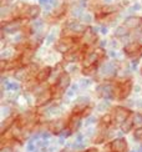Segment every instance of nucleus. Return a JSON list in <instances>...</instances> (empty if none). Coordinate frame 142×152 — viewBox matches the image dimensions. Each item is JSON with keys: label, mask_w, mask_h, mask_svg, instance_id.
<instances>
[{"label": "nucleus", "mask_w": 142, "mask_h": 152, "mask_svg": "<svg viewBox=\"0 0 142 152\" xmlns=\"http://www.w3.org/2000/svg\"><path fill=\"white\" fill-rule=\"evenodd\" d=\"M116 87L117 84H115L112 81H104L101 84L96 85L95 94L99 99H105V100H116Z\"/></svg>", "instance_id": "1"}, {"label": "nucleus", "mask_w": 142, "mask_h": 152, "mask_svg": "<svg viewBox=\"0 0 142 152\" xmlns=\"http://www.w3.org/2000/svg\"><path fill=\"white\" fill-rule=\"evenodd\" d=\"M119 70H120V66L115 61H105L100 64L97 76L104 81H111L117 76Z\"/></svg>", "instance_id": "2"}, {"label": "nucleus", "mask_w": 142, "mask_h": 152, "mask_svg": "<svg viewBox=\"0 0 142 152\" xmlns=\"http://www.w3.org/2000/svg\"><path fill=\"white\" fill-rule=\"evenodd\" d=\"M133 82L130 77H126L125 80L120 81L116 87V100L117 101H125L130 97V95L133 91Z\"/></svg>", "instance_id": "3"}, {"label": "nucleus", "mask_w": 142, "mask_h": 152, "mask_svg": "<svg viewBox=\"0 0 142 152\" xmlns=\"http://www.w3.org/2000/svg\"><path fill=\"white\" fill-rule=\"evenodd\" d=\"M132 113L133 112L126 106H115V107H112L111 115H112V118H113L115 126L120 127V126L124 124L126 120L132 115Z\"/></svg>", "instance_id": "4"}, {"label": "nucleus", "mask_w": 142, "mask_h": 152, "mask_svg": "<svg viewBox=\"0 0 142 152\" xmlns=\"http://www.w3.org/2000/svg\"><path fill=\"white\" fill-rule=\"evenodd\" d=\"M69 125V118L65 117H56V118H51L50 121L46 124V129L55 136H59L64 130L67 129Z\"/></svg>", "instance_id": "5"}, {"label": "nucleus", "mask_w": 142, "mask_h": 152, "mask_svg": "<svg viewBox=\"0 0 142 152\" xmlns=\"http://www.w3.org/2000/svg\"><path fill=\"white\" fill-rule=\"evenodd\" d=\"M54 99H55V96H54V87L50 85L48 88H45L42 92L39 94L37 96H35L34 107H36V109L45 107V106H48L49 104H51V101H53Z\"/></svg>", "instance_id": "6"}, {"label": "nucleus", "mask_w": 142, "mask_h": 152, "mask_svg": "<svg viewBox=\"0 0 142 152\" xmlns=\"http://www.w3.org/2000/svg\"><path fill=\"white\" fill-rule=\"evenodd\" d=\"M64 112V107L60 105V104H50L45 107H41L40 110H39V113H40V116L45 117V118H54V117H57L59 115Z\"/></svg>", "instance_id": "7"}, {"label": "nucleus", "mask_w": 142, "mask_h": 152, "mask_svg": "<svg viewBox=\"0 0 142 152\" xmlns=\"http://www.w3.org/2000/svg\"><path fill=\"white\" fill-rule=\"evenodd\" d=\"M106 150H108L110 152H127L128 143L124 136H119V137H115L110 142H107Z\"/></svg>", "instance_id": "8"}, {"label": "nucleus", "mask_w": 142, "mask_h": 152, "mask_svg": "<svg viewBox=\"0 0 142 152\" xmlns=\"http://www.w3.org/2000/svg\"><path fill=\"white\" fill-rule=\"evenodd\" d=\"M102 56H104V50H102L101 48L92 50V51H87L85 54V56H83V59H82V67L99 64V61H100V59L102 58Z\"/></svg>", "instance_id": "9"}, {"label": "nucleus", "mask_w": 142, "mask_h": 152, "mask_svg": "<svg viewBox=\"0 0 142 152\" xmlns=\"http://www.w3.org/2000/svg\"><path fill=\"white\" fill-rule=\"evenodd\" d=\"M74 44H75V40L72 36H64L56 42L55 49H56V51H59L61 54H66L70 50L74 49Z\"/></svg>", "instance_id": "10"}, {"label": "nucleus", "mask_w": 142, "mask_h": 152, "mask_svg": "<svg viewBox=\"0 0 142 152\" xmlns=\"http://www.w3.org/2000/svg\"><path fill=\"white\" fill-rule=\"evenodd\" d=\"M82 117L80 115H72V113H70V117H69V125H67V129L75 134V132H79L80 129L82 127L83 125V121H82Z\"/></svg>", "instance_id": "11"}, {"label": "nucleus", "mask_w": 142, "mask_h": 152, "mask_svg": "<svg viewBox=\"0 0 142 152\" xmlns=\"http://www.w3.org/2000/svg\"><path fill=\"white\" fill-rule=\"evenodd\" d=\"M53 70H54V69L51 66H44V67H41L40 70H39L35 80L39 82V84H45L46 81L50 80V76H51V74H53Z\"/></svg>", "instance_id": "12"}, {"label": "nucleus", "mask_w": 142, "mask_h": 152, "mask_svg": "<svg viewBox=\"0 0 142 152\" xmlns=\"http://www.w3.org/2000/svg\"><path fill=\"white\" fill-rule=\"evenodd\" d=\"M56 87H59L60 90H62L64 92H65L67 88L71 86V74H69L67 71H64L60 76L59 81L56 82V85H54Z\"/></svg>", "instance_id": "13"}, {"label": "nucleus", "mask_w": 142, "mask_h": 152, "mask_svg": "<svg viewBox=\"0 0 142 152\" xmlns=\"http://www.w3.org/2000/svg\"><path fill=\"white\" fill-rule=\"evenodd\" d=\"M96 41H97V34L91 28H87L85 33L82 34V42L87 46H91L94 44H96Z\"/></svg>", "instance_id": "14"}, {"label": "nucleus", "mask_w": 142, "mask_h": 152, "mask_svg": "<svg viewBox=\"0 0 142 152\" xmlns=\"http://www.w3.org/2000/svg\"><path fill=\"white\" fill-rule=\"evenodd\" d=\"M124 51L130 58H136L138 55L141 56V45L138 42H130L124 48Z\"/></svg>", "instance_id": "15"}, {"label": "nucleus", "mask_w": 142, "mask_h": 152, "mask_svg": "<svg viewBox=\"0 0 142 152\" xmlns=\"http://www.w3.org/2000/svg\"><path fill=\"white\" fill-rule=\"evenodd\" d=\"M125 26H127L130 30H135V29H138L140 31H142V18L138 16H130L127 18L125 23H124Z\"/></svg>", "instance_id": "16"}, {"label": "nucleus", "mask_w": 142, "mask_h": 152, "mask_svg": "<svg viewBox=\"0 0 142 152\" xmlns=\"http://www.w3.org/2000/svg\"><path fill=\"white\" fill-rule=\"evenodd\" d=\"M3 88L8 92H19L23 88V85L19 84V81H10L3 79Z\"/></svg>", "instance_id": "17"}, {"label": "nucleus", "mask_w": 142, "mask_h": 152, "mask_svg": "<svg viewBox=\"0 0 142 152\" xmlns=\"http://www.w3.org/2000/svg\"><path fill=\"white\" fill-rule=\"evenodd\" d=\"M39 15H40V6H37V5H28L26 6L24 18L33 20V19H36Z\"/></svg>", "instance_id": "18"}, {"label": "nucleus", "mask_w": 142, "mask_h": 152, "mask_svg": "<svg viewBox=\"0 0 142 152\" xmlns=\"http://www.w3.org/2000/svg\"><path fill=\"white\" fill-rule=\"evenodd\" d=\"M99 66H100V64H95L91 66L82 67L81 74L83 76H86V77H95V76H97V74H99Z\"/></svg>", "instance_id": "19"}, {"label": "nucleus", "mask_w": 142, "mask_h": 152, "mask_svg": "<svg viewBox=\"0 0 142 152\" xmlns=\"http://www.w3.org/2000/svg\"><path fill=\"white\" fill-rule=\"evenodd\" d=\"M67 28H69V30H70V34H71V33H75V34H83V33H85V30L87 29L85 25H82V24H80V23H76V21H71V23H69Z\"/></svg>", "instance_id": "20"}, {"label": "nucleus", "mask_w": 142, "mask_h": 152, "mask_svg": "<svg viewBox=\"0 0 142 152\" xmlns=\"http://www.w3.org/2000/svg\"><path fill=\"white\" fill-rule=\"evenodd\" d=\"M16 120H18V115H14V113H12L11 116H9V117L4 118L1 121V132L8 131L11 126L16 122Z\"/></svg>", "instance_id": "21"}, {"label": "nucleus", "mask_w": 142, "mask_h": 152, "mask_svg": "<svg viewBox=\"0 0 142 152\" xmlns=\"http://www.w3.org/2000/svg\"><path fill=\"white\" fill-rule=\"evenodd\" d=\"M120 130L122 131V134H130L132 130H135V124H133V118H132V115L128 117L126 121L120 126Z\"/></svg>", "instance_id": "22"}, {"label": "nucleus", "mask_w": 142, "mask_h": 152, "mask_svg": "<svg viewBox=\"0 0 142 152\" xmlns=\"http://www.w3.org/2000/svg\"><path fill=\"white\" fill-rule=\"evenodd\" d=\"M110 109H111V101H110V100L102 99L100 102L96 105V111H97V112H101V113H106Z\"/></svg>", "instance_id": "23"}, {"label": "nucleus", "mask_w": 142, "mask_h": 152, "mask_svg": "<svg viewBox=\"0 0 142 152\" xmlns=\"http://www.w3.org/2000/svg\"><path fill=\"white\" fill-rule=\"evenodd\" d=\"M128 33H130V29H128L127 26H125V25H121V26L116 28V30H115V36H116V37H120V39H121V37L127 36Z\"/></svg>", "instance_id": "24"}, {"label": "nucleus", "mask_w": 142, "mask_h": 152, "mask_svg": "<svg viewBox=\"0 0 142 152\" xmlns=\"http://www.w3.org/2000/svg\"><path fill=\"white\" fill-rule=\"evenodd\" d=\"M75 105H91V97L87 95H80L75 99Z\"/></svg>", "instance_id": "25"}, {"label": "nucleus", "mask_w": 142, "mask_h": 152, "mask_svg": "<svg viewBox=\"0 0 142 152\" xmlns=\"http://www.w3.org/2000/svg\"><path fill=\"white\" fill-rule=\"evenodd\" d=\"M15 56L14 49H4L1 51V60H12Z\"/></svg>", "instance_id": "26"}, {"label": "nucleus", "mask_w": 142, "mask_h": 152, "mask_svg": "<svg viewBox=\"0 0 142 152\" xmlns=\"http://www.w3.org/2000/svg\"><path fill=\"white\" fill-rule=\"evenodd\" d=\"M11 115H12V109H11L10 104H9V105L3 104V106H1V120L9 117V116H11Z\"/></svg>", "instance_id": "27"}, {"label": "nucleus", "mask_w": 142, "mask_h": 152, "mask_svg": "<svg viewBox=\"0 0 142 152\" xmlns=\"http://www.w3.org/2000/svg\"><path fill=\"white\" fill-rule=\"evenodd\" d=\"M79 85H80V87L82 88V90H86V88H89L90 86L94 85V80H92V77L81 79V80L79 81Z\"/></svg>", "instance_id": "28"}, {"label": "nucleus", "mask_w": 142, "mask_h": 152, "mask_svg": "<svg viewBox=\"0 0 142 152\" xmlns=\"http://www.w3.org/2000/svg\"><path fill=\"white\" fill-rule=\"evenodd\" d=\"M76 95H77V92L76 91H74L72 88H67V90L65 91V94H64V99H65V101L66 102H70V101H72V100H75L76 99Z\"/></svg>", "instance_id": "29"}, {"label": "nucleus", "mask_w": 142, "mask_h": 152, "mask_svg": "<svg viewBox=\"0 0 142 152\" xmlns=\"http://www.w3.org/2000/svg\"><path fill=\"white\" fill-rule=\"evenodd\" d=\"M132 118H133L135 129L141 127V126H142V112H133L132 113Z\"/></svg>", "instance_id": "30"}, {"label": "nucleus", "mask_w": 142, "mask_h": 152, "mask_svg": "<svg viewBox=\"0 0 142 152\" xmlns=\"http://www.w3.org/2000/svg\"><path fill=\"white\" fill-rule=\"evenodd\" d=\"M100 120H97V117L94 116V115H90L85 118V122H83V125H85V127H87V126H95L96 124H99Z\"/></svg>", "instance_id": "31"}, {"label": "nucleus", "mask_w": 142, "mask_h": 152, "mask_svg": "<svg viewBox=\"0 0 142 152\" xmlns=\"http://www.w3.org/2000/svg\"><path fill=\"white\" fill-rule=\"evenodd\" d=\"M65 12H66V6L62 5L61 8H57V9H55V10L53 11V16L59 19V18H61L64 14H65Z\"/></svg>", "instance_id": "32"}, {"label": "nucleus", "mask_w": 142, "mask_h": 152, "mask_svg": "<svg viewBox=\"0 0 142 152\" xmlns=\"http://www.w3.org/2000/svg\"><path fill=\"white\" fill-rule=\"evenodd\" d=\"M133 138L136 141L142 142V126L141 127H136L133 130Z\"/></svg>", "instance_id": "33"}, {"label": "nucleus", "mask_w": 142, "mask_h": 152, "mask_svg": "<svg viewBox=\"0 0 142 152\" xmlns=\"http://www.w3.org/2000/svg\"><path fill=\"white\" fill-rule=\"evenodd\" d=\"M36 150V142L33 140H29L26 143V152H35Z\"/></svg>", "instance_id": "34"}, {"label": "nucleus", "mask_w": 142, "mask_h": 152, "mask_svg": "<svg viewBox=\"0 0 142 152\" xmlns=\"http://www.w3.org/2000/svg\"><path fill=\"white\" fill-rule=\"evenodd\" d=\"M0 152H14V148H12L11 142L1 145V150H0Z\"/></svg>", "instance_id": "35"}, {"label": "nucleus", "mask_w": 142, "mask_h": 152, "mask_svg": "<svg viewBox=\"0 0 142 152\" xmlns=\"http://www.w3.org/2000/svg\"><path fill=\"white\" fill-rule=\"evenodd\" d=\"M66 140H67V138L62 137V136H57V138H56L55 143L57 145V146H60V147H64V146H66Z\"/></svg>", "instance_id": "36"}, {"label": "nucleus", "mask_w": 142, "mask_h": 152, "mask_svg": "<svg viewBox=\"0 0 142 152\" xmlns=\"http://www.w3.org/2000/svg\"><path fill=\"white\" fill-rule=\"evenodd\" d=\"M66 71L69 74H75V72H77V66L74 64V62H70V66H69V69Z\"/></svg>", "instance_id": "37"}, {"label": "nucleus", "mask_w": 142, "mask_h": 152, "mask_svg": "<svg viewBox=\"0 0 142 152\" xmlns=\"http://www.w3.org/2000/svg\"><path fill=\"white\" fill-rule=\"evenodd\" d=\"M135 107L142 109V99H136V101H135Z\"/></svg>", "instance_id": "38"}, {"label": "nucleus", "mask_w": 142, "mask_h": 152, "mask_svg": "<svg viewBox=\"0 0 142 152\" xmlns=\"http://www.w3.org/2000/svg\"><path fill=\"white\" fill-rule=\"evenodd\" d=\"M81 152H99V150L96 148V147H89V148L83 150V151H81Z\"/></svg>", "instance_id": "39"}, {"label": "nucleus", "mask_w": 142, "mask_h": 152, "mask_svg": "<svg viewBox=\"0 0 142 152\" xmlns=\"http://www.w3.org/2000/svg\"><path fill=\"white\" fill-rule=\"evenodd\" d=\"M137 42L142 46V31H140V34H138V36H137Z\"/></svg>", "instance_id": "40"}, {"label": "nucleus", "mask_w": 142, "mask_h": 152, "mask_svg": "<svg viewBox=\"0 0 142 152\" xmlns=\"http://www.w3.org/2000/svg\"><path fill=\"white\" fill-rule=\"evenodd\" d=\"M141 88H142L141 86H135V87H133V91H135V92H141V91H142Z\"/></svg>", "instance_id": "41"}, {"label": "nucleus", "mask_w": 142, "mask_h": 152, "mask_svg": "<svg viewBox=\"0 0 142 152\" xmlns=\"http://www.w3.org/2000/svg\"><path fill=\"white\" fill-rule=\"evenodd\" d=\"M60 152H74V150L72 148H62Z\"/></svg>", "instance_id": "42"}, {"label": "nucleus", "mask_w": 142, "mask_h": 152, "mask_svg": "<svg viewBox=\"0 0 142 152\" xmlns=\"http://www.w3.org/2000/svg\"><path fill=\"white\" fill-rule=\"evenodd\" d=\"M102 152H110V151H108V150H106V148H105V150H104V151H102Z\"/></svg>", "instance_id": "43"}, {"label": "nucleus", "mask_w": 142, "mask_h": 152, "mask_svg": "<svg viewBox=\"0 0 142 152\" xmlns=\"http://www.w3.org/2000/svg\"><path fill=\"white\" fill-rule=\"evenodd\" d=\"M140 71H141V75H142V66H141V70Z\"/></svg>", "instance_id": "44"}]
</instances>
